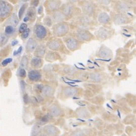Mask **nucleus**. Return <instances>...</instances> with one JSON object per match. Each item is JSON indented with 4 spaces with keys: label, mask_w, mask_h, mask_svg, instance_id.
<instances>
[{
    "label": "nucleus",
    "mask_w": 136,
    "mask_h": 136,
    "mask_svg": "<svg viewBox=\"0 0 136 136\" xmlns=\"http://www.w3.org/2000/svg\"><path fill=\"white\" fill-rule=\"evenodd\" d=\"M48 47L51 50H57L60 48V43L57 41L53 40L48 43Z\"/></svg>",
    "instance_id": "obj_20"
},
{
    "label": "nucleus",
    "mask_w": 136,
    "mask_h": 136,
    "mask_svg": "<svg viewBox=\"0 0 136 136\" xmlns=\"http://www.w3.org/2000/svg\"><path fill=\"white\" fill-rule=\"evenodd\" d=\"M66 45L67 48L71 50H74L78 46V42L76 39L74 38H69L66 40Z\"/></svg>",
    "instance_id": "obj_9"
},
{
    "label": "nucleus",
    "mask_w": 136,
    "mask_h": 136,
    "mask_svg": "<svg viewBox=\"0 0 136 136\" xmlns=\"http://www.w3.org/2000/svg\"><path fill=\"white\" fill-rule=\"evenodd\" d=\"M41 136H44V135H41Z\"/></svg>",
    "instance_id": "obj_48"
},
{
    "label": "nucleus",
    "mask_w": 136,
    "mask_h": 136,
    "mask_svg": "<svg viewBox=\"0 0 136 136\" xmlns=\"http://www.w3.org/2000/svg\"><path fill=\"white\" fill-rule=\"evenodd\" d=\"M41 75L37 70H31L28 72V77L31 81H37L41 79Z\"/></svg>",
    "instance_id": "obj_8"
},
{
    "label": "nucleus",
    "mask_w": 136,
    "mask_h": 136,
    "mask_svg": "<svg viewBox=\"0 0 136 136\" xmlns=\"http://www.w3.org/2000/svg\"><path fill=\"white\" fill-rule=\"evenodd\" d=\"M27 15L28 18L29 19L31 18H33L36 15V11H35V9L34 8H30L28 10L27 13Z\"/></svg>",
    "instance_id": "obj_28"
},
{
    "label": "nucleus",
    "mask_w": 136,
    "mask_h": 136,
    "mask_svg": "<svg viewBox=\"0 0 136 136\" xmlns=\"http://www.w3.org/2000/svg\"><path fill=\"white\" fill-rule=\"evenodd\" d=\"M27 4H24L23 5V6L20 8V9H19V12H18V17L20 19L22 18L24 12L25 11L26 9L27 8Z\"/></svg>",
    "instance_id": "obj_29"
},
{
    "label": "nucleus",
    "mask_w": 136,
    "mask_h": 136,
    "mask_svg": "<svg viewBox=\"0 0 136 136\" xmlns=\"http://www.w3.org/2000/svg\"><path fill=\"white\" fill-rule=\"evenodd\" d=\"M69 31V26L65 23H60L55 26L54 29L55 35L57 36H62L67 33Z\"/></svg>",
    "instance_id": "obj_2"
},
{
    "label": "nucleus",
    "mask_w": 136,
    "mask_h": 136,
    "mask_svg": "<svg viewBox=\"0 0 136 136\" xmlns=\"http://www.w3.org/2000/svg\"><path fill=\"white\" fill-rule=\"evenodd\" d=\"M12 62V58H7V59L4 60L1 63V65L3 67H5L7 65H8L9 63H10Z\"/></svg>",
    "instance_id": "obj_34"
},
{
    "label": "nucleus",
    "mask_w": 136,
    "mask_h": 136,
    "mask_svg": "<svg viewBox=\"0 0 136 136\" xmlns=\"http://www.w3.org/2000/svg\"><path fill=\"white\" fill-rule=\"evenodd\" d=\"M108 34L109 33L108 31L104 28H101L98 32V36L102 39H105V38L108 37Z\"/></svg>",
    "instance_id": "obj_22"
},
{
    "label": "nucleus",
    "mask_w": 136,
    "mask_h": 136,
    "mask_svg": "<svg viewBox=\"0 0 136 136\" xmlns=\"http://www.w3.org/2000/svg\"><path fill=\"white\" fill-rule=\"evenodd\" d=\"M50 113L53 116H58L61 114V110L56 105H53L50 108Z\"/></svg>",
    "instance_id": "obj_17"
},
{
    "label": "nucleus",
    "mask_w": 136,
    "mask_h": 136,
    "mask_svg": "<svg viewBox=\"0 0 136 136\" xmlns=\"http://www.w3.org/2000/svg\"><path fill=\"white\" fill-rule=\"evenodd\" d=\"M23 100H24V102H25L26 103H28V102L30 101V98H29V97L28 96V94H24V96H23Z\"/></svg>",
    "instance_id": "obj_41"
},
{
    "label": "nucleus",
    "mask_w": 136,
    "mask_h": 136,
    "mask_svg": "<svg viewBox=\"0 0 136 136\" xmlns=\"http://www.w3.org/2000/svg\"><path fill=\"white\" fill-rule=\"evenodd\" d=\"M27 29V24L25 23H22L20 25V27L19 29V31L20 33H22L23 32H24Z\"/></svg>",
    "instance_id": "obj_33"
},
{
    "label": "nucleus",
    "mask_w": 136,
    "mask_h": 136,
    "mask_svg": "<svg viewBox=\"0 0 136 136\" xmlns=\"http://www.w3.org/2000/svg\"><path fill=\"white\" fill-rule=\"evenodd\" d=\"M10 52V47L9 46H7L5 48L0 50V57H5L8 56Z\"/></svg>",
    "instance_id": "obj_27"
},
{
    "label": "nucleus",
    "mask_w": 136,
    "mask_h": 136,
    "mask_svg": "<svg viewBox=\"0 0 136 136\" xmlns=\"http://www.w3.org/2000/svg\"><path fill=\"white\" fill-rule=\"evenodd\" d=\"M42 10H43V9H42V6H40L39 9H38V13L40 14L42 13Z\"/></svg>",
    "instance_id": "obj_46"
},
{
    "label": "nucleus",
    "mask_w": 136,
    "mask_h": 136,
    "mask_svg": "<svg viewBox=\"0 0 136 136\" xmlns=\"http://www.w3.org/2000/svg\"><path fill=\"white\" fill-rule=\"evenodd\" d=\"M8 21L10 23V25L9 26H11L13 27L16 26L19 23L18 18H17V16L15 15V14H13V15L9 18Z\"/></svg>",
    "instance_id": "obj_25"
},
{
    "label": "nucleus",
    "mask_w": 136,
    "mask_h": 136,
    "mask_svg": "<svg viewBox=\"0 0 136 136\" xmlns=\"http://www.w3.org/2000/svg\"><path fill=\"white\" fill-rule=\"evenodd\" d=\"M11 76V71L10 69L6 70L5 71H4V72L2 75V78L4 80V83L5 86H6L8 85L9 79L10 78Z\"/></svg>",
    "instance_id": "obj_12"
},
{
    "label": "nucleus",
    "mask_w": 136,
    "mask_h": 136,
    "mask_svg": "<svg viewBox=\"0 0 136 136\" xmlns=\"http://www.w3.org/2000/svg\"><path fill=\"white\" fill-rule=\"evenodd\" d=\"M28 64V59L26 57L24 56L22 59H21L20 62V67H22V69H24V67H26Z\"/></svg>",
    "instance_id": "obj_31"
},
{
    "label": "nucleus",
    "mask_w": 136,
    "mask_h": 136,
    "mask_svg": "<svg viewBox=\"0 0 136 136\" xmlns=\"http://www.w3.org/2000/svg\"><path fill=\"white\" fill-rule=\"evenodd\" d=\"M29 20H30V19H29L27 16H26L24 19V21H25V22H26V21H28Z\"/></svg>",
    "instance_id": "obj_47"
},
{
    "label": "nucleus",
    "mask_w": 136,
    "mask_h": 136,
    "mask_svg": "<svg viewBox=\"0 0 136 136\" xmlns=\"http://www.w3.org/2000/svg\"><path fill=\"white\" fill-rule=\"evenodd\" d=\"M18 41H17V40H14V41H12L11 45L13 46V47H14V46H15L16 44H18Z\"/></svg>",
    "instance_id": "obj_44"
},
{
    "label": "nucleus",
    "mask_w": 136,
    "mask_h": 136,
    "mask_svg": "<svg viewBox=\"0 0 136 136\" xmlns=\"http://www.w3.org/2000/svg\"><path fill=\"white\" fill-rule=\"evenodd\" d=\"M111 54H112L111 51L108 48L105 47H102L98 53V56L102 58H107L110 57Z\"/></svg>",
    "instance_id": "obj_6"
},
{
    "label": "nucleus",
    "mask_w": 136,
    "mask_h": 136,
    "mask_svg": "<svg viewBox=\"0 0 136 136\" xmlns=\"http://www.w3.org/2000/svg\"><path fill=\"white\" fill-rule=\"evenodd\" d=\"M20 85H21V90H22V91H24V90H25L26 84V82H24V81H23V80L20 81Z\"/></svg>",
    "instance_id": "obj_43"
},
{
    "label": "nucleus",
    "mask_w": 136,
    "mask_h": 136,
    "mask_svg": "<svg viewBox=\"0 0 136 136\" xmlns=\"http://www.w3.org/2000/svg\"><path fill=\"white\" fill-rule=\"evenodd\" d=\"M12 10V6L8 2L0 1V18H5Z\"/></svg>",
    "instance_id": "obj_1"
},
{
    "label": "nucleus",
    "mask_w": 136,
    "mask_h": 136,
    "mask_svg": "<svg viewBox=\"0 0 136 136\" xmlns=\"http://www.w3.org/2000/svg\"><path fill=\"white\" fill-rule=\"evenodd\" d=\"M77 114L81 118H87L89 115V112L87 111L86 109L84 108H80L77 111Z\"/></svg>",
    "instance_id": "obj_26"
},
{
    "label": "nucleus",
    "mask_w": 136,
    "mask_h": 136,
    "mask_svg": "<svg viewBox=\"0 0 136 136\" xmlns=\"http://www.w3.org/2000/svg\"><path fill=\"white\" fill-rule=\"evenodd\" d=\"M35 33L38 38L42 39L47 35V32L44 27L41 25H37L35 28Z\"/></svg>",
    "instance_id": "obj_3"
},
{
    "label": "nucleus",
    "mask_w": 136,
    "mask_h": 136,
    "mask_svg": "<svg viewBox=\"0 0 136 136\" xmlns=\"http://www.w3.org/2000/svg\"><path fill=\"white\" fill-rule=\"evenodd\" d=\"M22 47H19V48L18 49V50L16 51H14V55H16L17 54H20V53L21 52V51H22Z\"/></svg>",
    "instance_id": "obj_42"
},
{
    "label": "nucleus",
    "mask_w": 136,
    "mask_h": 136,
    "mask_svg": "<svg viewBox=\"0 0 136 136\" xmlns=\"http://www.w3.org/2000/svg\"><path fill=\"white\" fill-rule=\"evenodd\" d=\"M19 76L22 77V78H24L26 76V70L24 69H20L19 71Z\"/></svg>",
    "instance_id": "obj_37"
},
{
    "label": "nucleus",
    "mask_w": 136,
    "mask_h": 136,
    "mask_svg": "<svg viewBox=\"0 0 136 136\" xmlns=\"http://www.w3.org/2000/svg\"><path fill=\"white\" fill-rule=\"evenodd\" d=\"M64 18V15L61 12L56 11L53 14V19L56 22H60L62 21Z\"/></svg>",
    "instance_id": "obj_19"
},
{
    "label": "nucleus",
    "mask_w": 136,
    "mask_h": 136,
    "mask_svg": "<svg viewBox=\"0 0 136 136\" xmlns=\"http://www.w3.org/2000/svg\"><path fill=\"white\" fill-rule=\"evenodd\" d=\"M63 93L65 96L72 97L77 94V90L73 88H66L64 89Z\"/></svg>",
    "instance_id": "obj_15"
},
{
    "label": "nucleus",
    "mask_w": 136,
    "mask_h": 136,
    "mask_svg": "<svg viewBox=\"0 0 136 136\" xmlns=\"http://www.w3.org/2000/svg\"><path fill=\"white\" fill-rule=\"evenodd\" d=\"M44 23H45L46 25H47L48 26H50L52 24V20H51L50 18H48V17L47 18H45V19L44 20Z\"/></svg>",
    "instance_id": "obj_40"
},
{
    "label": "nucleus",
    "mask_w": 136,
    "mask_h": 136,
    "mask_svg": "<svg viewBox=\"0 0 136 136\" xmlns=\"http://www.w3.org/2000/svg\"><path fill=\"white\" fill-rule=\"evenodd\" d=\"M45 53V47L43 45L38 46L36 50L35 55L37 57H43Z\"/></svg>",
    "instance_id": "obj_21"
},
{
    "label": "nucleus",
    "mask_w": 136,
    "mask_h": 136,
    "mask_svg": "<svg viewBox=\"0 0 136 136\" xmlns=\"http://www.w3.org/2000/svg\"><path fill=\"white\" fill-rule=\"evenodd\" d=\"M76 36L79 40L88 41L90 38V35L86 31L82 30L78 32L76 34Z\"/></svg>",
    "instance_id": "obj_7"
},
{
    "label": "nucleus",
    "mask_w": 136,
    "mask_h": 136,
    "mask_svg": "<svg viewBox=\"0 0 136 136\" xmlns=\"http://www.w3.org/2000/svg\"><path fill=\"white\" fill-rule=\"evenodd\" d=\"M114 22L117 24H123L127 22L128 18L124 15L122 14H118L116 15L114 18Z\"/></svg>",
    "instance_id": "obj_10"
},
{
    "label": "nucleus",
    "mask_w": 136,
    "mask_h": 136,
    "mask_svg": "<svg viewBox=\"0 0 136 136\" xmlns=\"http://www.w3.org/2000/svg\"><path fill=\"white\" fill-rule=\"evenodd\" d=\"M45 130L46 133H47V134L50 136L55 135L57 134L58 132L57 128L51 125H48L47 127H45Z\"/></svg>",
    "instance_id": "obj_13"
},
{
    "label": "nucleus",
    "mask_w": 136,
    "mask_h": 136,
    "mask_svg": "<svg viewBox=\"0 0 136 136\" xmlns=\"http://www.w3.org/2000/svg\"><path fill=\"white\" fill-rule=\"evenodd\" d=\"M8 40V37L5 35L0 36V45H4L7 42Z\"/></svg>",
    "instance_id": "obj_32"
},
{
    "label": "nucleus",
    "mask_w": 136,
    "mask_h": 136,
    "mask_svg": "<svg viewBox=\"0 0 136 136\" xmlns=\"http://www.w3.org/2000/svg\"><path fill=\"white\" fill-rule=\"evenodd\" d=\"M47 59L48 60H53L55 59V55L54 53H49L47 56Z\"/></svg>",
    "instance_id": "obj_38"
},
{
    "label": "nucleus",
    "mask_w": 136,
    "mask_h": 136,
    "mask_svg": "<svg viewBox=\"0 0 136 136\" xmlns=\"http://www.w3.org/2000/svg\"><path fill=\"white\" fill-rule=\"evenodd\" d=\"M90 79L94 82H99L101 81L102 77L98 73H92L90 75Z\"/></svg>",
    "instance_id": "obj_24"
},
{
    "label": "nucleus",
    "mask_w": 136,
    "mask_h": 136,
    "mask_svg": "<svg viewBox=\"0 0 136 136\" xmlns=\"http://www.w3.org/2000/svg\"><path fill=\"white\" fill-rule=\"evenodd\" d=\"M41 64H42V60L38 57H34L31 60V66L35 68V69L40 67L41 65Z\"/></svg>",
    "instance_id": "obj_18"
},
{
    "label": "nucleus",
    "mask_w": 136,
    "mask_h": 136,
    "mask_svg": "<svg viewBox=\"0 0 136 136\" xmlns=\"http://www.w3.org/2000/svg\"><path fill=\"white\" fill-rule=\"evenodd\" d=\"M37 47V42L35 39L31 38L27 41L26 45V50L28 52H32L35 50Z\"/></svg>",
    "instance_id": "obj_5"
},
{
    "label": "nucleus",
    "mask_w": 136,
    "mask_h": 136,
    "mask_svg": "<svg viewBox=\"0 0 136 136\" xmlns=\"http://www.w3.org/2000/svg\"><path fill=\"white\" fill-rule=\"evenodd\" d=\"M94 6L90 2H86V3L82 6V10L84 13L86 14H90L94 11Z\"/></svg>",
    "instance_id": "obj_11"
},
{
    "label": "nucleus",
    "mask_w": 136,
    "mask_h": 136,
    "mask_svg": "<svg viewBox=\"0 0 136 136\" xmlns=\"http://www.w3.org/2000/svg\"><path fill=\"white\" fill-rule=\"evenodd\" d=\"M60 2L58 1H50L48 3V8L50 10H55L60 6Z\"/></svg>",
    "instance_id": "obj_23"
},
{
    "label": "nucleus",
    "mask_w": 136,
    "mask_h": 136,
    "mask_svg": "<svg viewBox=\"0 0 136 136\" xmlns=\"http://www.w3.org/2000/svg\"><path fill=\"white\" fill-rule=\"evenodd\" d=\"M116 8L121 13H125L129 10L131 8V6L129 4L124 1L119 2L116 5Z\"/></svg>",
    "instance_id": "obj_4"
},
{
    "label": "nucleus",
    "mask_w": 136,
    "mask_h": 136,
    "mask_svg": "<svg viewBox=\"0 0 136 136\" xmlns=\"http://www.w3.org/2000/svg\"><path fill=\"white\" fill-rule=\"evenodd\" d=\"M42 92L43 95L47 97L52 96L54 94V90H53V88L48 85L43 86Z\"/></svg>",
    "instance_id": "obj_14"
},
{
    "label": "nucleus",
    "mask_w": 136,
    "mask_h": 136,
    "mask_svg": "<svg viewBox=\"0 0 136 136\" xmlns=\"http://www.w3.org/2000/svg\"><path fill=\"white\" fill-rule=\"evenodd\" d=\"M71 8L69 5H67L65 6L63 9V14L65 15H69V14L71 13Z\"/></svg>",
    "instance_id": "obj_35"
},
{
    "label": "nucleus",
    "mask_w": 136,
    "mask_h": 136,
    "mask_svg": "<svg viewBox=\"0 0 136 136\" xmlns=\"http://www.w3.org/2000/svg\"><path fill=\"white\" fill-rule=\"evenodd\" d=\"M71 136H85V135L81 131H77V132H75L73 133Z\"/></svg>",
    "instance_id": "obj_39"
},
{
    "label": "nucleus",
    "mask_w": 136,
    "mask_h": 136,
    "mask_svg": "<svg viewBox=\"0 0 136 136\" xmlns=\"http://www.w3.org/2000/svg\"><path fill=\"white\" fill-rule=\"evenodd\" d=\"M5 32L7 35H11V34H13L15 32V28L13 26L9 25L6 27Z\"/></svg>",
    "instance_id": "obj_30"
},
{
    "label": "nucleus",
    "mask_w": 136,
    "mask_h": 136,
    "mask_svg": "<svg viewBox=\"0 0 136 136\" xmlns=\"http://www.w3.org/2000/svg\"><path fill=\"white\" fill-rule=\"evenodd\" d=\"M98 21L103 24H106L110 20V16L106 13H102L98 16Z\"/></svg>",
    "instance_id": "obj_16"
},
{
    "label": "nucleus",
    "mask_w": 136,
    "mask_h": 136,
    "mask_svg": "<svg viewBox=\"0 0 136 136\" xmlns=\"http://www.w3.org/2000/svg\"><path fill=\"white\" fill-rule=\"evenodd\" d=\"M30 30L29 28H27V30L23 32L21 34V37L24 39H25V38H27L28 37L29 35H30Z\"/></svg>",
    "instance_id": "obj_36"
},
{
    "label": "nucleus",
    "mask_w": 136,
    "mask_h": 136,
    "mask_svg": "<svg viewBox=\"0 0 136 136\" xmlns=\"http://www.w3.org/2000/svg\"><path fill=\"white\" fill-rule=\"evenodd\" d=\"M38 4H39V1H33V6H37Z\"/></svg>",
    "instance_id": "obj_45"
}]
</instances>
